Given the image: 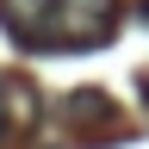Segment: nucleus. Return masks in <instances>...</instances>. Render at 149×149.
<instances>
[{
    "label": "nucleus",
    "mask_w": 149,
    "mask_h": 149,
    "mask_svg": "<svg viewBox=\"0 0 149 149\" xmlns=\"http://www.w3.org/2000/svg\"><path fill=\"white\" fill-rule=\"evenodd\" d=\"M112 31H118V0H50V19H44L37 50H44V56L100 50Z\"/></svg>",
    "instance_id": "nucleus-1"
},
{
    "label": "nucleus",
    "mask_w": 149,
    "mask_h": 149,
    "mask_svg": "<svg viewBox=\"0 0 149 149\" xmlns=\"http://www.w3.org/2000/svg\"><path fill=\"white\" fill-rule=\"evenodd\" d=\"M44 19H50V0H0V25H6V37L25 44V50H37Z\"/></svg>",
    "instance_id": "nucleus-2"
},
{
    "label": "nucleus",
    "mask_w": 149,
    "mask_h": 149,
    "mask_svg": "<svg viewBox=\"0 0 149 149\" xmlns=\"http://www.w3.org/2000/svg\"><path fill=\"white\" fill-rule=\"evenodd\" d=\"M68 118H112L106 93H68Z\"/></svg>",
    "instance_id": "nucleus-3"
},
{
    "label": "nucleus",
    "mask_w": 149,
    "mask_h": 149,
    "mask_svg": "<svg viewBox=\"0 0 149 149\" xmlns=\"http://www.w3.org/2000/svg\"><path fill=\"white\" fill-rule=\"evenodd\" d=\"M13 124H19V87L6 81V74H0V137H6Z\"/></svg>",
    "instance_id": "nucleus-4"
}]
</instances>
